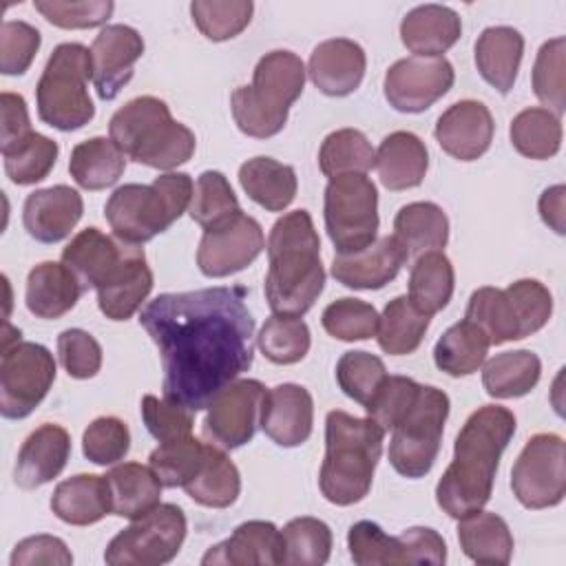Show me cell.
I'll return each mask as SVG.
<instances>
[{
    "instance_id": "1",
    "label": "cell",
    "mask_w": 566,
    "mask_h": 566,
    "mask_svg": "<svg viewBox=\"0 0 566 566\" xmlns=\"http://www.w3.org/2000/svg\"><path fill=\"white\" fill-rule=\"evenodd\" d=\"M139 325L159 349L164 398L192 413L208 409L254 358V318L239 285L159 294Z\"/></svg>"
},
{
    "instance_id": "2",
    "label": "cell",
    "mask_w": 566,
    "mask_h": 566,
    "mask_svg": "<svg viewBox=\"0 0 566 566\" xmlns=\"http://www.w3.org/2000/svg\"><path fill=\"white\" fill-rule=\"evenodd\" d=\"M513 433L515 416L506 407L484 405L467 418L453 444V460L436 486V502L449 517L460 520L484 509Z\"/></svg>"
},
{
    "instance_id": "3",
    "label": "cell",
    "mask_w": 566,
    "mask_h": 566,
    "mask_svg": "<svg viewBox=\"0 0 566 566\" xmlns=\"http://www.w3.org/2000/svg\"><path fill=\"white\" fill-rule=\"evenodd\" d=\"M62 263L82 290L97 292L99 312L111 321L130 318L153 290V272L139 245L84 228L62 250Z\"/></svg>"
},
{
    "instance_id": "4",
    "label": "cell",
    "mask_w": 566,
    "mask_h": 566,
    "mask_svg": "<svg viewBox=\"0 0 566 566\" xmlns=\"http://www.w3.org/2000/svg\"><path fill=\"white\" fill-rule=\"evenodd\" d=\"M265 298L274 314L303 316L325 287L321 239L307 210L279 217L268 237Z\"/></svg>"
},
{
    "instance_id": "5",
    "label": "cell",
    "mask_w": 566,
    "mask_h": 566,
    "mask_svg": "<svg viewBox=\"0 0 566 566\" xmlns=\"http://www.w3.org/2000/svg\"><path fill=\"white\" fill-rule=\"evenodd\" d=\"M385 431L371 418L334 409L325 418V458L318 486L327 502L349 506L360 502L374 480Z\"/></svg>"
},
{
    "instance_id": "6",
    "label": "cell",
    "mask_w": 566,
    "mask_h": 566,
    "mask_svg": "<svg viewBox=\"0 0 566 566\" xmlns=\"http://www.w3.org/2000/svg\"><path fill=\"white\" fill-rule=\"evenodd\" d=\"M108 137L128 159L157 170L186 164L197 146L195 133L172 119L168 104L155 95L135 97L115 111Z\"/></svg>"
},
{
    "instance_id": "7",
    "label": "cell",
    "mask_w": 566,
    "mask_h": 566,
    "mask_svg": "<svg viewBox=\"0 0 566 566\" xmlns=\"http://www.w3.org/2000/svg\"><path fill=\"white\" fill-rule=\"evenodd\" d=\"M305 64L292 51L265 53L252 73V84L232 91V117L248 137H274L287 124L290 106L305 88Z\"/></svg>"
},
{
    "instance_id": "8",
    "label": "cell",
    "mask_w": 566,
    "mask_h": 566,
    "mask_svg": "<svg viewBox=\"0 0 566 566\" xmlns=\"http://www.w3.org/2000/svg\"><path fill=\"white\" fill-rule=\"evenodd\" d=\"M192 177L164 172L153 184H124L104 206L113 234L130 245H142L166 232L190 206Z\"/></svg>"
},
{
    "instance_id": "9",
    "label": "cell",
    "mask_w": 566,
    "mask_h": 566,
    "mask_svg": "<svg viewBox=\"0 0 566 566\" xmlns=\"http://www.w3.org/2000/svg\"><path fill=\"white\" fill-rule=\"evenodd\" d=\"M88 80H93L91 49L80 42L57 44L35 86L38 117L64 133L88 124L95 115Z\"/></svg>"
},
{
    "instance_id": "10",
    "label": "cell",
    "mask_w": 566,
    "mask_h": 566,
    "mask_svg": "<svg viewBox=\"0 0 566 566\" xmlns=\"http://www.w3.org/2000/svg\"><path fill=\"white\" fill-rule=\"evenodd\" d=\"M553 314V296L537 279H520L509 287H478L467 305V316L491 345L526 338L539 332Z\"/></svg>"
},
{
    "instance_id": "11",
    "label": "cell",
    "mask_w": 566,
    "mask_h": 566,
    "mask_svg": "<svg viewBox=\"0 0 566 566\" xmlns=\"http://www.w3.org/2000/svg\"><path fill=\"white\" fill-rule=\"evenodd\" d=\"M447 416L449 396L438 387L420 385L411 407L391 427L387 455L400 475L416 480L431 471L440 451Z\"/></svg>"
},
{
    "instance_id": "12",
    "label": "cell",
    "mask_w": 566,
    "mask_h": 566,
    "mask_svg": "<svg viewBox=\"0 0 566 566\" xmlns=\"http://www.w3.org/2000/svg\"><path fill=\"white\" fill-rule=\"evenodd\" d=\"M325 230L338 254L365 250L378 234V190L367 175H340L325 188Z\"/></svg>"
},
{
    "instance_id": "13",
    "label": "cell",
    "mask_w": 566,
    "mask_h": 566,
    "mask_svg": "<svg viewBox=\"0 0 566 566\" xmlns=\"http://www.w3.org/2000/svg\"><path fill=\"white\" fill-rule=\"evenodd\" d=\"M186 531L188 522L177 504H157L108 542L104 562L108 566L168 564L179 553Z\"/></svg>"
},
{
    "instance_id": "14",
    "label": "cell",
    "mask_w": 566,
    "mask_h": 566,
    "mask_svg": "<svg viewBox=\"0 0 566 566\" xmlns=\"http://www.w3.org/2000/svg\"><path fill=\"white\" fill-rule=\"evenodd\" d=\"M55 380L53 354L31 340L2 345L0 411L9 420L27 418L49 394Z\"/></svg>"
},
{
    "instance_id": "15",
    "label": "cell",
    "mask_w": 566,
    "mask_h": 566,
    "mask_svg": "<svg viewBox=\"0 0 566 566\" xmlns=\"http://www.w3.org/2000/svg\"><path fill=\"white\" fill-rule=\"evenodd\" d=\"M347 548L358 566L431 564L447 562L442 535L427 526H411L400 535H387L376 522L360 520L347 531Z\"/></svg>"
},
{
    "instance_id": "16",
    "label": "cell",
    "mask_w": 566,
    "mask_h": 566,
    "mask_svg": "<svg viewBox=\"0 0 566 566\" xmlns=\"http://www.w3.org/2000/svg\"><path fill=\"white\" fill-rule=\"evenodd\" d=\"M517 502L539 511L557 506L566 495V444L557 433H535L524 444L511 471Z\"/></svg>"
},
{
    "instance_id": "17",
    "label": "cell",
    "mask_w": 566,
    "mask_h": 566,
    "mask_svg": "<svg viewBox=\"0 0 566 566\" xmlns=\"http://www.w3.org/2000/svg\"><path fill=\"white\" fill-rule=\"evenodd\" d=\"M265 391L254 378L232 380L210 400L201 427L203 438L226 451L248 444L256 433Z\"/></svg>"
},
{
    "instance_id": "18",
    "label": "cell",
    "mask_w": 566,
    "mask_h": 566,
    "mask_svg": "<svg viewBox=\"0 0 566 566\" xmlns=\"http://www.w3.org/2000/svg\"><path fill=\"white\" fill-rule=\"evenodd\" d=\"M263 248L265 239L261 223L241 210L234 217L203 230L197 250V265L203 276H230L254 263Z\"/></svg>"
},
{
    "instance_id": "19",
    "label": "cell",
    "mask_w": 566,
    "mask_h": 566,
    "mask_svg": "<svg viewBox=\"0 0 566 566\" xmlns=\"http://www.w3.org/2000/svg\"><path fill=\"white\" fill-rule=\"evenodd\" d=\"M453 80L447 57H402L385 73V97L400 113H422L447 95Z\"/></svg>"
},
{
    "instance_id": "20",
    "label": "cell",
    "mask_w": 566,
    "mask_h": 566,
    "mask_svg": "<svg viewBox=\"0 0 566 566\" xmlns=\"http://www.w3.org/2000/svg\"><path fill=\"white\" fill-rule=\"evenodd\" d=\"M144 55V40L128 24H106L91 44L93 84L102 99H115L130 82L135 62Z\"/></svg>"
},
{
    "instance_id": "21",
    "label": "cell",
    "mask_w": 566,
    "mask_h": 566,
    "mask_svg": "<svg viewBox=\"0 0 566 566\" xmlns=\"http://www.w3.org/2000/svg\"><path fill=\"white\" fill-rule=\"evenodd\" d=\"M314 400L296 382H283L265 391L259 427L279 447H301L312 436Z\"/></svg>"
},
{
    "instance_id": "22",
    "label": "cell",
    "mask_w": 566,
    "mask_h": 566,
    "mask_svg": "<svg viewBox=\"0 0 566 566\" xmlns=\"http://www.w3.org/2000/svg\"><path fill=\"white\" fill-rule=\"evenodd\" d=\"M493 115L478 99H460L451 104L436 122V142L460 161L482 157L493 142Z\"/></svg>"
},
{
    "instance_id": "23",
    "label": "cell",
    "mask_w": 566,
    "mask_h": 566,
    "mask_svg": "<svg viewBox=\"0 0 566 566\" xmlns=\"http://www.w3.org/2000/svg\"><path fill=\"white\" fill-rule=\"evenodd\" d=\"M365 51L349 38L318 42L307 62L312 84L329 97H345L354 93L365 77Z\"/></svg>"
},
{
    "instance_id": "24",
    "label": "cell",
    "mask_w": 566,
    "mask_h": 566,
    "mask_svg": "<svg viewBox=\"0 0 566 566\" xmlns=\"http://www.w3.org/2000/svg\"><path fill=\"white\" fill-rule=\"evenodd\" d=\"M84 212L82 195L64 184L42 188L24 199L22 223L40 243H57L71 234Z\"/></svg>"
},
{
    "instance_id": "25",
    "label": "cell",
    "mask_w": 566,
    "mask_h": 566,
    "mask_svg": "<svg viewBox=\"0 0 566 566\" xmlns=\"http://www.w3.org/2000/svg\"><path fill=\"white\" fill-rule=\"evenodd\" d=\"M71 455V436L64 427L44 422L27 436L18 451L13 480L20 489H38L62 473Z\"/></svg>"
},
{
    "instance_id": "26",
    "label": "cell",
    "mask_w": 566,
    "mask_h": 566,
    "mask_svg": "<svg viewBox=\"0 0 566 566\" xmlns=\"http://www.w3.org/2000/svg\"><path fill=\"white\" fill-rule=\"evenodd\" d=\"M407 261L394 237H380L371 245L349 254H336L332 276L352 290H380L394 281Z\"/></svg>"
},
{
    "instance_id": "27",
    "label": "cell",
    "mask_w": 566,
    "mask_h": 566,
    "mask_svg": "<svg viewBox=\"0 0 566 566\" xmlns=\"http://www.w3.org/2000/svg\"><path fill=\"white\" fill-rule=\"evenodd\" d=\"M283 557L281 531L265 520H250L239 524L232 535L203 555L201 564L230 566H276Z\"/></svg>"
},
{
    "instance_id": "28",
    "label": "cell",
    "mask_w": 566,
    "mask_h": 566,
    "mask_svg": "<svg viewBox=\"0 0 566 566\" xmlns=\"http://www.w3.org/2000/svg\"><path fill=\"white\" fill-rule=\"evenodd\" d=\"M460 35L462 20L447 4L413 7L400 22V40L418 57H442Z\"/></svg>"
},
{
    "instance_id": "29",
    "label": "cell",
    "mask_w": 566,
    "mask_h": 566,
    "mask_svg": "<svg viewBox=\"0 0 566 566\" xmlns=\"http://www.w3.org/2000/svg\"><path fill=\"white\" fill-rule=\"evenodd\" d=\"M374 166L387 190H409L422 184L429 168V153L418 135L396 130L380 142Z\"/></svg>"
},
{
    "instance_id": "30",
    "label": "cell",
    "mask_w": 566,
    "mask_h": 566,
    "mask_svg": "<svg viewBox=\"0 0 566 566\" xmlns=\"http://www.w3.org/2000/svg\"><path fill=\"white\" fill-rule=\"evenodd\" d=\"M75 274L57 261L38 263L27 276V307L33 316L53 321L71 312L82 294Z\"/></svg>"
},
{
    "instance_id": "31",
    "label": "cell",
    "mask_w": 566,
    "mask_h": 566,
    "mask_svg": "<svg viewBox=\"0 0 566 566\" xmlns=\"http://www.w3.org/2000/svg\"><path fill=\"white\" fill-rule=\"evenodd\" d=\"M51 511L66 524L88 526L113 513L106 475L77 473L60 482L51 495Z\"/></svg>"
},
{
    "instance_id": "32",
    "label": "cell",
    "mask_w": 566,
    "mask_h": 566,
    "mask_svg": "<svg viewBox=\"0 0 566 566\" xmlns=\"http://www.w3.org/2000/svg\"><path fill=\"white\" fill-rule=\"evenodd\" d=\"M522 53L524 38L517 29L486 27L475 42V66L493 88L506 95L517 80Z\"/></svg>"
},
{
    "instance_id": "33",
    "label": "cell",
    "mask_w": 566,
    "mask_h": 566,
    "mask_svg": "<svg viewBox=\"0 0 566 566\" xmlns=\"http://www.w3.org/2000/svg\"><path fill=\"white\" fill-rule=\"evenodd\" d=\"M108 491H111V509L113 515L137 520L161 504V480L150 469V464L124 462L113 467L106 473Z\"/></svg>"
},
{
    "instance_id": "34",
    "label": "cell",
    "mask_w": 566,
    "mask_h": 566,
    "mask_svg": "<svg viewBox=\"0 0 566 566\" xmlns=\"http://www.w3.org/2000/svg\"><path fill=\"white\" fill-rule=\"evenodd\" d=\"M405 250L407 261L424 252L440 250L449 241V219L433 201H413L398 210L394 219V234Z\"/></svg>"
},
{
    "instance_id": "35",
    "label": "cell",
    "mask_w": 566,
    "mask_h": 566,
    "mask_svg": "<svg viewBox=\"0 0 566 566\" xmlns=\"http://www.w3.org/2000/svg\"><path fill=\"white\" fill-rule=\"evenodd\" d=\"M462 553L478 564L504 566L513 555V535L504 517L491 511H475L458 520Z\"/></svg>"
},
{
    "instance_id": "36",
    "label": "cell",
    "mask_w": 566,
    "mask_h": 566,
    "mask_svg": "<svg viewBox=\"0 0 566 566\" xmlns=\"http://www.w3.org/2000/svg\"><path fill=\"white\" fill-rule=\"evenodd\" d=\"M239 184L245 195L270 212L285 210L296 197V172L272 157H252L239 168Z\"/></svg>"
},
{
    "instance_id": "37",
    "label": "cell",
    "mask_w": 566,
    "mask_h": 566,
    "mask_svg": "<svg viewBox=\"0 0 566 566\" xmlns=\"http://www.w3.org/2000/svg\"><path fill=\"white\" fill-rule=\"evenodd\" d=\"M126 168V155L111 137H91L71 150L69 172L84 190H104L113 186Z\"/></svg>"
},
{
    "instance_id": "38",
    "label": "cell",
    "mask_w": 566,
    "mask_h": 566,
    "mask_svg": "<svg viewBox=\"0 0 566 566\" xmlns=\"http://www.w3.org/2000/svg\"><path fill=\"white\" fill-rule=\"evenodd\" d=\"M542 376V360L531 349L495 354L482 369V385L491 398H520L535 389Z\"/></svg>"
},
{
    "instance_id": "39",
    "label": "cell",
    "mask_w": 566,
    "mask_h": 566,
    "mask_svg": "<svg viewBox=\"0 0 566 566\" xmlns=\"http://www.w3.org/2000/svg\"><path fill=\"white\" fill-rule=\"evenodd\" d=\"M184 491L201 506L226 509L234 504L241 493V475L237 464L226 455V449L208 442L206 460Z\"/></svg>"
},
{
    "instance_id": "40",
    "label": "cell",
    "mask_w": 566,
    "mask_h": 566,
    "mask_svg": "<svg viewBox=\"0 0 566 566\" xmlns=\"http://www.w3.org/2000/svg\"><path fill=\"white\" fill-rule=\"evenodd\" d=\"M491 343L486 334L469 318L451 325L433 347V363L440 371L460 378L478 371Z\"/></svg>"
},
{
    "instance_id": "41",
    "label": "cell",
    "mask_w": 566,
    "mask_h": 566,
    "mask_svg": "<svg viewBox=\"0 0 566 566\" xmlns=\"http://www.w3.org/2000/svg\"><path fill=\"white\" fill-rule=\"evenodd\" d=\"M455 272L449 256L440 250L420 254L409 274V301L427 316L447 307L453 296Z\"/></svg>"
},
{
    "instance_id": "42",
    "label": "cell",
    "mask_w": 566,
    "mask_h": 566,
    "mask_svg": "<svg viewBox=\"0 0 566 566\" xmlns=\"http://www.w3.org/2000/svg\"><path fill=\"white\" fill-rule=\"evenodd\" d=\"M429 321L431 316L422 314L409 296L391 298L378 318L376 338L380 349L391 356L413 354L424 338Z\"/></svg>"
},
{
    "instance_id": "43",
    "label": "cell",
    "mask_w": 566,
    "mask_h": 566,
    "mask_svg": "<svg viewBox=\"0 0 566 566\" xmlns=\"http://www.w3.org/2000/svg\"><path fill=\"white\" fill-rule=\"evenodd\" d=\"M511 144L528 159H551L562 146V122L548 108H524L511 122Z\"/></svg>"
},
{
    "instance_id": "44",
    "label": "cell",
    "mask_w": 566,
    "mask_h": 566,
    "mask_svg": "<svg viewBox=\"0 0 566 566\" xmlns=\"http://www.w3.org/2000/svg\"><path fill=\"white\" fill-rule=\"evenodd\" d=\"M376 161V150L371 148L365 133L358 128H338L329 133L318 150L321 172L329 179L340 175H365Z\"/></svg>"
},
{
    "instance_id": "45",
    "label": "cell",
    "mask_w": 566,
    "mask_h": 566,
    "mask_svg": "<svg viewBox=\"0 0 566 566\" xmlns=\"http://www.w3.org/2000/svg\"><path fill=\"white\" fill-rule=\"evenodd\" d=\"M208 453V442L197 440L195 436L159 442L157 449L150 451L148 464L157 473L164 486L177 489L186 486L201 469Z\"/></svg>"
},
{
    "instance_id": "46",
    "label": "cell",
    "mask_w": 566,
    "mask_h": 566,
    "mask_svg": "<svg viewBox=\"0 0 566 566\" xmlns=\"http://www.w3.org/2000/svg\"><path fill=\"white\" fill-rule=\"evenodd\" d=\"M283 557L290 566H321L332 553V531L318 517H294L281 531Z\"/></svg>"
},
{
    "instance_id": "47",
    "label": "cell",
    "mask_w": 566,
    "mask_h": 566,
    "mask_svg": "<svg viewBox=\"0 0 566 566\" xmlns=\"http://www.w3.org/2000/svg\"><path fill=\"white\" fill-rule=\"evenodd\" d=\"M259 349L274 365H294L305 358L310 352V327L298 316H281L272 314L259 336Z\"/></svg>"
},
{
    "instance_id": "48",
    "label": "cell",
    "mask_w": 566,
    "mask_h": 566,
    "mask_svg": "<svg viewBox=\"0 0 566 566\" xmlns=\"http://www.w3.org/2000/svg\"><path fill=\"white\" fill-rule=\"evenodd\" d=\"M237 212H241L239 199L226 175L219 170L201 172L195 181L192 199L188 206L190 219L206 230L234 217Z\"/></svg>"
},
{
    "instance_id": "49",
    "label": "cell",
    "mask_w": 566,
    "mask_h": 566,
    "mask_svg": "<svg viewBox=\"0 0 566 566\" xmlns=\"http://www.w3.org/2000/svg\"><path fill=\"white\" fill-rule=\"evenodd\" d=\"M254 4L250 0H195L190 15L197 29L212 42L239 35L252 20Z\"/></svg>"
},
{
    "instance_id": "50",
    "label": "cell",
    "mask_w": 566,
    "mask_h": 566,
    "mask_svg": "<svg viewBox=\"0 0 566 566\" xmlns=\"http://www.w3.org/2000/svg\"><path fill=\"white\" fill-rule=\"evenodd\" d=\"M57 142H53L46 135L31 133L24 144H20L15 150H11L4 157V172L7 177L18 186H31L49 177L57 161Z\"/></svg>"
},
{
    "instance_id": "51",
    "label": "cell",
    "mask_w": 566,
    "mask_h": 566,
    "mask_svg": "<svg viewBox=\"0 0 566 566\" xmlns=\"http://www.w3.org/2000/svg\"><path fill=\"white\" fill-rule=\"evenodd\" d=\"M387 378L385 363L363 349L345 352L336 363V380L343 394L363 407L374 398L382 380Z\"/></svg>"
},
{
    "instance_id": "52",
    "label": "cell",
    "mask_w": 566,
    "mask_h": 566,
    "mask_svg": "<svg viewBox=\"0 0 566 566\" xmlns=\"http://www.w3.org/2000/svg\"><path fill=\"white\" fill-rule=\"evenodd\" d=\"M378 312L360 298H338L323 310L321 323L325 332L338 340H367L378 332Z\"/></svg>"
},
{
    "instance_id": "53",
    "label": "cell",
    "mask_w": 566,
    "mask_h": 566,
    "mask_svg": "<svg viewBox=\"0 0 566 566\" xmlns=\"http://www.w3.org/2000/svg\"><path fill=\"white\" fill-rule=\"evenodd\" d=\"M564 53L566 38L557 35L544 42L533 64V91L542 104L548 106L557 117L566 108L564 99Z\"/></svg>"
},
{
    "instance_id": "54",
    "label": "cell",
    "mask_w": 566,
    "mask_h": 566,
    "mask_svg": "<svg viewBox=\"0 0 566 566\" xmlns=\"http://www.w3.org/2000/svg\"><path fill=\"white\" fill-rule=\"evenodd\" d=\"M128 449H130V431L126 422L115 416L95 418L82 436V451L86 460L99 467H108L124 460Z\"/></svg>"
},
{
    "instance_id": "55",
    "label": "cell",
    "mask_w": 566,
    "mask_h": 566,
    "mask_svg": "<svg viewBox=\"0 0 566 566\" xmlns=\"http://www.w3.org/2000/svg\"><path fill=\"white\" fill-rule=\"evenodd\" d=\"M420 385L407 376H387L374 398L365 405L367 418H371L385 433L402 418L418 396Z\"/></svg>"
},
{
    "instance_id": "56",
    "label": "cell",
    "mask_w": 566,
    "mask_h": 566,
    "mask_svg": "<svg viewBox=\"0 0 566 566\" xmlns=\"http://www.w3.org/2000/svg\"><path fill=\"white\" fill-rule=\"evenodd\" d=\"M33 7L60 29H93L106 24L115 9L111 0H35Z\"/></svg>"
},
{
    "instance_id": "57",
    "label": "cell",
    "mask_w": 566,
    "mask_h": 566,
    "mask_svg": "<svg viewBox=\"0 0 566 566\" xmlns=\"http://www.w3.org/2000/svg\"><path fill=\"white\" fill-rule=\"evenodd\" d=\"M42 35L35 27L22 20H7L0 29V71L4 75H22L38 49H40Z\"/></svg>"
},
{
    "instance_id": "58",
    "label": "cell",
    "mask_w": 566,
    "mask_h": 566,
    "mask_svg": "<svg viewBox=\"0 0 566 566\" xmlns=\"http://www.w3.org/2000/svg\"><path fill=\"white\" fill-rule=\"evenodd\" d=\"M142 420H144L148 433L157 442H168V440L192 436V424H195L190 409L175 405L166 398L159 400L153 394L144 396V400H142Z\"/></svg>"
},
{
    "instance_id": "59",
    "label": "cell",
    "mask_w": 566,
    "mask_h": 566,
    "mask_svg": "<svg viewBox=\"0 0 566 566\" xmlns=\"http://www.w3.org/2000/svg\"><path fill=\"white\" fill-rule=\"evenodd\" d=\"M57 356L71 378H93L102 367V347L84 329L71 327L57 336Z\"/></svg>"
},
{
    "instance_id": "60",
    "label": "cell",
    "mask_w": 566,
    "mask_h": 566,
    "mask_svg": "<svg viewBox=\"0 0 566 566\" xmlns=\"http://www.w3.org/2000/svg\"><path fill=\"white\" fill-rule=\"evenodd\" d=\"M33 133L27 102L18 93L4 91L0 95V150L9 155Z\"/></svg>"
},
{
    "instance_id": "61",
    "label": "cell",
    "mask_w": 566,
    "mask_h": 566,
    "mask_svg": "<svg viewBox=\"0 0 566 566\" xmlns=\"http://www.w3.org/2000/svg\"><path fill=\"white\" fill-rule=\"evenodd\" d=\"M9 562L11 566H33V564L69 566L73 564V555L69 546L55 535H31L15 544Z\"/></svg>"
},
{
    "instance_id": "62",
    "label": "cell",
    "mask_w": 566,
    "mask_h": 566,
    "mask_svg": "<svg viewBox=\"0 0 566 566\" xmlns=\"http://www.w3.org/2000/svg\"><path fill=\"white\" fill-rule=\"evenodd\" d=\"M564 197H566V188L562 184L557 186H551L542 192L539 197V214H542V221L555 230L557 234H564L566 232V226H564Z\"/></svg>"
}]
</instances>
